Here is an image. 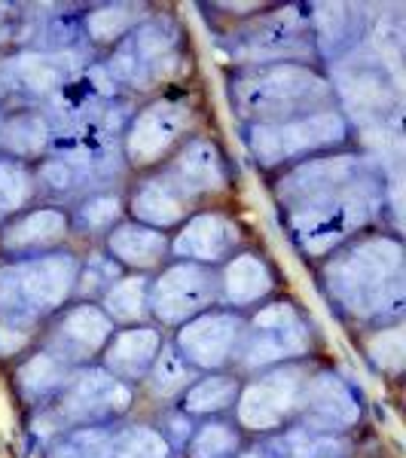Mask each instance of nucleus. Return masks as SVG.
Masks as SVG:
<instances>
[{
  "label": "nucleus",
  "mask_w": 406,
  "mask_h": 458,
  "mask_svg": "<svg viewBox=\"0 0 406 458\" xmlns=\"http://www.w3.org/2000/svg\"><path fill=\"white\" fill-rule=\"evenodd\" d=\"M205 297H208V291H205V282L196 269H174L165 276V282H159L156 306L159 315L177 318L190 315L196 306H202Z\"/></svg>",
  "instance_id": "f257e3e1"
},
{
  "label": "nucleus",
  "mask_w": 406,
  "mask_h": 458,
  "mask_svg": "<svg viewBox=\"0 0 406 458\" xmlns=\"http://www.w3.org/2000/svg\"><path fill=\"white\" fill-rule=\"evenodd\" d=\"M293 391H297V386H293L291 376H272V379H266V382H257L245 394L241 416H245V422L250 425H272L282 416L284 406L291 403Z\"/></svg>",
  "instance_id": "f03ea898"
},
{
  "label": "nucleus",
  "mask_w": 406,
  "mask_h": 458,
  "mask_svg": "<svg viewBox=\"0 0 406 458\" xmlns=\"http://www.w3.org/2000/svg\"><path fill=\"white\" fill-rule=\"evenodd\" d=\"M233 324L224 318H208L199 321L190 330H183V349H187L199 364H220L233 345Z\"/></svg>",
  "instance_id": "7ed1b4c3"
},
{
  "label": "nucleus",
  "mask_w": 406,
  "mask_h": 458,
  "mask_svg": "<svg viewBox=\"0 0 406 458\" xmlns=\"http://www.w3.org/2000/svg\"><path fill=\"white\" fill-rule=\"evenodd\" d=\"M156 352V334L141 330V334H123L116 339V345L110 349V364H116L120 370H141L150 360V354Z\"/></svg>",
  "instance_id": "20e7f679"
},
{
  "label": "nucleus",
  "mask_w": 406,
  "mask_h": 458,
  "mask_svg": "<svg viewBox=\"0 0 406 458\" xmlns=\"http://www.w3.org/2000/svg\"><path fill=\"white\" fill-rule=\"evenodd\" d=\"M62 334H68V343H77L80 349H92L105 339V318L95 315V309H77V315L68 318Z\"/></svg>",
  "instance_id": "39448f33"
},
{
  "label": "nucleus",
  "mask_w": 406,
  "mask_h": 458,
  "mask_svg": "<svg viewBox=\"0 0 406 458\" xmlns=\"http://www.w3.org/2000/svg\"><path fill=\"white\" fill-rule=\"evenodd\" d=\"M266 291V272L257 260H239L230 269V293L235 300H254L257 293Z\"/></svg>",
  "instance_id": "423d86ee"
},
{
  "label": "nucleus",
  "mask_w": 406,
  "mask_h": 458,
  "mask_svg": "<svg viewBox=\"0 0 406 458\" xmlns=\"http://www.w3.org/2000/svg\"><path fill=\"white\" fill-rule=\"evenodd\" d=\"M235 394V386L230 379H211V382H202L193 394H190V410L196 412H208V410H220L233 401Z\"/></svg>",
  "instance_id": "0eeeda50"
},
{
  "label": "nucleus",
  "mask_w": 406,
  "mask_h": 458,
  "mask_svg": "<svg viewBox=\"0 0 406 458\" xmlns=\"http://www.w3.org/2000/svg\"><path fill=\"white\" fill-rule=\"evenodd\" d=\"M125 260H153V257L159 254L162 245L156 242V235H138V233H120V239H116L114 245Z\"/></svg>",
  "instance_id": "6e6552de"
},
{
  "label": "nucleus",
  "mask_w": 406,
  "mask_h": 458,
  "mask_svg": "<svg viewBox=\"0 0 406 458\" xmlns=\"http://www.w3.org/2000/svg\"><path fill=\"white\" fill-rule=\"evenodd\" d=\"M345 446L339 440L324 437H300L293 443V458H343Z\"/></svg>",
  "instance_id": "1a4fd4ad"
},
{
  "label": "nucleus",
  "mask_w": 406,
  "mask_h": 458,
  "mask_svg": "<svg viewBox=\"0 0 406 458\" xmlns=\"http://www.w3.org/2000/svg\"><path fill=\"white\" fill-rule=\"evenodd\" d=\"M233 446V434L226 428H208L196 440V458H220Z\"/></svg>",
  "instance_id": "9d476101"
},
{
  "label": "nucleus",
  "mask_w": 406,
  "mask_h": 458,
  "mask_svg": "<svg viewBox=\"0 0 406 458\" xmlns=\"http://www.w3.org/2000/svg\"><path fill=\"white\" fill-rule=\"evenodd\" d=\"M141 284H120L114 293H110V309H114L120 318H131L141 312V291H138Z\"/></svg>",
  "instance_id": "9b49d317"
},
{
  "label": "nucleus",
  "mask_w": 406,
  "mask_h": 458,
  "mask_svg": "<svg viewBox=\"0 0 406 458\" xmlns=\"http://www.w3.org/2000/svg\"><path fill=\"white\" fill-rule=\"evenodd\" d=\"M62 458H107V443L105 437L86 434V437H80V440H71L68 446L62 449Z\"/></svg>",
  "instance_id": "f8f14e48"
},
{
  "label": "nucleus",
  "mask_w": 406,
  "mask_h": 458,
  "mask_svg": "<svg viewBox=\"0 0 406 458\" xmlns=\"http://www.w3.org/2000/svg\"><path fill=\"white\" fill-rule=\"evenodd\" d=\"M250 458H257V455H250Z\"/></svg>",
  "instance_id": "ddd939ff"
}]
</instances>
